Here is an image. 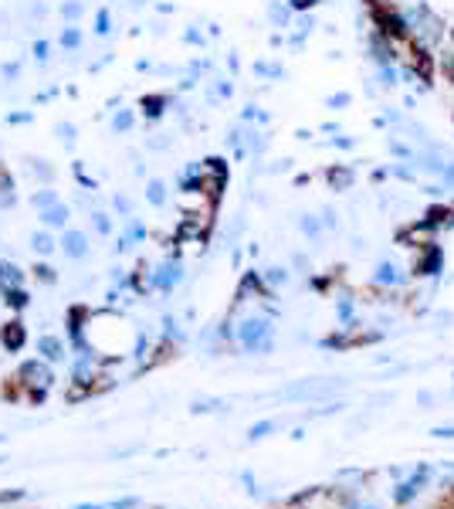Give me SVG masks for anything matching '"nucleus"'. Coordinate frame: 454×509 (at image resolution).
I'll list each match as a JSON object with an SVG mask.
<instances>
[{
  "instance_id": "obj_1",
  "label": "nucleus",
  "mask_w": 454,
  "mask_h": 509,
  "mask_svg": "<svg viewBox=\"0 0 454 509\" xmlns=\"http://www.w3.org/2000/svg\"><path fill=\"white\" fill-rule=\"evenodd\" d=\"M400 14L407 20V31H410V38H414L417 48L434 51L437 44L444 41V31H448V27H444V20L437 18L424 0H407V4L400 7Z\"/></svg>"
},
{
  "instance_id": "obj_2",
  "label": "nucleus",
  "mask_w": 454,
  "mask_h": 509,
  "mask_svg": "<svg viewBox=\"0 0 454 509\" xmlns=\"http://www.w3.org/2000/svg\"><path fill=\"white\" fill-rule=\"evenodd\" d=\"M271 336H275V326L268 316H245L234 326V340L247 353H271Z\"/></svg>"
},
{
  "instance_id": "obj_3",
  "label": "nucleus",
  "mask_w": 454,
  "mask_h": 509,
  "mask_svg": "<svg viewBox=\"0 0 454 509\" xmlns=\"http://www.w3.org/2000/svg\"><path fill=\"white\" fill-rule=\"evenodd\" d=\"M14 380H18V387L27 391V401L41 404L44 394H48V387L55 384V373L48 367V360H27V363H20V371H18Z\"/></svg>"
},
{
  "instance_id": "obj_4",
  "label": "nucleus",
  "mask_w": 454,
  "mask_h": 509,
  "mask_svg": "<svg viewBox=\"0 0 454 509\" xmlns=\"http://www.w3.org/2000/svg\"><path fill=\"white\" fill-rule=\"evenodd\" d=\"M441 269H444V252H441L437 245H424L414 262V275H420V278H437Z\"/></svg>"
},
{
  "instance_id": "obj_5",
  "label": "nucleus",
  "mask_w": 454,
  "mask_h": 509,
  "mask_svg": "<svg viewBox=\"0 0 454 509\" xmlns=\"http://www.w3.org/2000/svg\"><path fill=\"white\" fill-rule=\"evenodd\" d=\"M434 231H437L434 224L420 217V221L407 224V228L400 231V241H403V245H410V248H424V245H434Z\"/></svg>"
},
{
  "instance_id": "obj_6",
  "label": "nucleus",
  "mask_w": 454,
  "mask_h": 509,
  "mask_svg": "<svg viewBox=\"0 0 454 509\" xmlns=\"http://www.w3.org/2000/svg\"><path fill=\"white\" fill-rule=\"evenodd\" d=\"M403 282H407V275H403V269L394 265V262H380L377 272H373V285H377V289H400Z\"/></svg>"
},
{
  "instance_id": "obj_7",
  "label": "nucleus",
  "mask_w": 454,
  "mask_h": 509,
  "mask_svg": "<svg viewBox=\"0 0 454 509\" xmlns=\"http://www.w3.org/2000/svg\"><path fill=\"white\" fill-rule=\"evenodd\" d=\"M180 278H183V265H180V262H163L160 272L153 275V285H156L160 292H173V289L180 285Z\"/></svg>"
},
{
  "instance_id": "obj_8",
  "label": "nucleus",
  "mask_w": 454,
  "mask_h": 509,
  "mask_svg": "<svg viewBox=\"0 0 454 509\" xmlns=\"http://www.w3.org/2000/svg\"><path fill=\"white\" fill-rule=\"evenodd\" d=\"M424 482H427V469H417L414 475L407 479V482H400L397 489H394V503H397V506H403V503H410V499H414L417 492H420V486H424Z\"/></svg>"
},
{
  "instance_id": "obj_9",
  "label": "nucleus",
  "mask_w": 454,
  "mask_h": 509,
  "mask_svg": "<svg viewBox=\"0 0 454 509\" xmlns=\"http://www.w3.org/2000/svg\"><path fill=\"white\" fill-rule=\"evenodd\" d=\"M0 343H4V350H11V353H18V350H24V343H27V330H24V323H7L4 330H0Z\"/></svg>"
},
{
  "instance_id": "obj_10",
  "label": "nucleus",
  "mask_w": 454,
  "mask_h": 509,
  "mask_svg": "<svg viewBox=\"0 0 454 509\" xmlns=\"http://www.w3.org/2000/svg\"><path fill=\"white\" fill-rule=\"evenodd\" d=\"M68 258H82V254L89 252V235H82V231H65V238L58 241Z\"/></svg>"
},
{
  "instance_id": "obj_11",
  "label": "nucleus",
  "mask_w": 454,
  "mask_h": 509,
  "mask_svg": "<svg viewBox=\"0 0 454 509\" xmlns=\"http://www.w3.org/2000/svg\"><path fill=\"white\" fill-rule=\"evenodd\" d=\"M24 282V272L11 262H0V292H11V289H20Z\"/></svg>"
},
{
  "instance_id": "obj_12",
  "label": "nucleus",
  "mask_w": 454,
  "mask_h": 509,
  "mask_svg": "<svg viewBox=\"0 0 454 509\" xmlns=\"http://www.w3.org/2000/svg\"><path fill=\"white\" fill-rule=\"evenodd\" d=\"M38 353L48 360V363H55V360H65V343L58 340V336H41L38 340Z\"/></svg>"
},
{
  "instance_id": "obj_13",
  "label": "nucleus",
  "mask_w": 454,
  "mask_h": 509,
  "mask_svg": "<svg viewBox=\"0 0 454 509\" xmlns=\"http://www.w3.org/2000/svg\"><path fill=\"white\" fill-rule=\"evenodd\" d=\"M329 183H332V191H349L353 187V170L349 167H332L329 170Z\"/></svg>"
},
{
  "instance_id": "obj_14",
  "label": "nucleus",
  "mask_w": 454,
  "mask_h": 509,
  "mask_svg": "<svg viewBox=\"0 0 454 509\" xmlns=\"http://www.w3.org/2000/svg\"><path fill=\"white\" fill-rule=\"evenodd\" d=\"M41 217H44V224H51V228H65V221H68V207H65V204H55V207L41 211Z\"/></svg>"
},
{
  "instance_id": "obj_15",
  "label": "nucleus",
  "mask_w": 454,
  "mask_h": 509,
  "mask_svg": "<svg viewBox=\"0 0 454 509\" xmlns=\"http://www.w3.org/2000/svg\"><path fill=\"white\" fill-rule=\"evenodd\" d=\"M437 68H441V75L454 85V48H444V51L437 55Z\"/></svg>"
},
{
  "instance_id": "obj_16",
  "label": "nucleus",
  "mask_w": 454,
  "mask_h": 509,
  "mask_svg": "<svg viewBox=\"0 0 454 509\" xmlns=\"http://www.w3.org/2000/svg\"><path fill=\"white\" fill-rule=\"evenodd\" d=\"M336 313H339L342 326H353V313H356V309H353V299H349V295H342L339 302H336Z\"/></svg>"
},
{
  "instance_id": "obj_17",
  "label": "nucleus",
  "mask_w": 454,
  "mask_h": 509,
  "mask_svg": "<svg viewBox=\"0 0 454 509\" xmlns=\"http://www.w3.org/2000/svg\"><path fill=\"white\" fill-rule=\"evenodd\" d=\"M31 245H34V252H38V254H51V252H55V238L48 235V231L34 235V238H31Z\"/></svg>"
},
{
  "instance_id": "obj_18",
  "label": "nucleus",
  "mask_w": 454,
  "mask_h": 509,
  "mask_svg": "<svg viewBox=\"0 0 454 509\" xmlns=\"http://www.w3.org/2000/svg\"><path fill=\"white\" fill-rule=\"evenodd\" d=\"M299 224H302V235H305V238H319V235H322V221H319L316 214H305Z\"/></svg>"
},
{
  "instance_id": "obj_19",
  "label": "nucleus",
  "mask_w": 454,
  "mask_h": 509,
  "mask_svg": "<svg viewBox=\"0 0 454 509\" xmlns=\"http://www.w3.org/2000/svg\"><path fill=\"white\" fill-rule=\"evenodd\" d=\"M14 200V191H11V174L0 167V207H7Z\"/></svg>"
},
{
  "instance_id": "obj_20",
  "label": "nucleus",
  "mask_w": 454,
  "mask_h": 509,
  "mask_svg": "<svg viewBox=\"0 0 454 509\" xmlns=\"http://www.w3.org/2000/svg\"><path fill=\"white\" fill-rule=\"evenodd\" d=\"M261 278H265L268 289H278V285H285V282H288V272H285V269H268Z\"/></svg>"
},
{
  "instance_id": "obj_21",
  "label": "nucleus",
  "mask_w": 454,
  "mask_h": 509,
  "mask_svg": "<svg viewBox=\"0 0 454 509\" xmlns=\"http://www.w3.org/2000/svg\"><path fill=\"white\" fill-rule=\"evenodd\" d=\"M112 126H115V133H129V129H133V112H129V109H119Z\"/></svg>"
},
{
  "instance_id": "obj_22",
  "label": "nucleus",
  "mask_w": 454,
  "mask_h": 509,
  "mask_svg": "<svg viewBox=\"0 0 454 509\" xmlns=\"http://www.w3.org/2000/svg\"><path fill=\"white\" fill-rule=\"evenodd\" d=\"M163 105H167V98H163V96H150V98H143V109H146V116H150V119L160 116V112H163Z\"/></svg>"
},
{
  "instance_id": "obj_23",
  "label": "nucleus",
  "mask_w": 454,
  "mask_h": 509,
  "mask_svg": "<svg viewBox=\"0 0 454 509\" xmlns=\"http://www.w3.org/2000/svg\"><path fill=\"white\" fill-rule=\"evenodd\" d=\"M146 197H150V204H163V200H167V187H163V180H150Z\"/></svg>"
},
{
  "instance_id": "obj_24",
  "label": "nucleus",
  "mask_w": 454,
  "mask_h": 509,
  "mask_svg": "<svg viewBox=\"0 0 454 509\" xmlns=\"http://www.w3.org/2000/svg\"><path fill=\"white\" fill-rule=\"evenodd\" d=\"M7 295V306H14V309H27V302H31V295L24 292V289H11Z\"/></svg>"
},
{
  "instance_id": "obj_25",
  "label": "nucleus",
  "mask_w": 454,
  "mask_h": 509,
  "mask_svg": "<svg viewBox=\"0 0 454 509\" xmlns=\"http://www.w3.org/2000/svg\"><path fill=\"white\" fill-rule=\"evenodd\" d=\"M387 146H390V153H394V157H400V160H414V153H410V146H407V143H400L397 136H390V139H387Z\"/></svg>"
},
{
  "instance_id": "obj_26",
  "label": "nucleus",
  "mask_w": 454,
  "mask_h": 509,
  "mask_svg": "<svg viewBox=\"0 0 454 509\" xmlns=\"http://www.w3.org/2000/svg\"><path fill=\"white\" fill-rule=\"evenodd\" d=\"M55 204H58L55 191H38V194H34V207H41V211H48V207H55Z\"/></svg>"
},
{
  "instance_id": "obj_27",
  "label": "nucleus",
  "mask_w": 454,
  "mask_h": 509,
  "mask_svg": "<svg viewBox=\"0 0 454 509\" xmlns=\"http://www.w3.org/2000/svg\"><path fill=\"white\" fill-rule=\"evenodd\" d=\"M61 44H65V48H78V44H82V31H78V27H65V31H61Z\"/></svg>"
},
{
  "instance_id": "obj_28",
  "label": "nucleus",
  "mask_w": 454,
  "mask_h": 509,
  "mask_svg": "<svg viewBox=\"0 0 454 509\" xmlns=\"http://www.w3.org/2000/svg\"><path fill=\"white\" fill-rule=\"evenodd\" d=\"M390 176H397V180H407V183H410V180H417V174L410 170V167H407V163H394V167H390Z\"/></svg>"
},
{
  "instance_id": "obj_29",
  "label": "nucleus",
  "mask_w": 454,
  "mask_h": 509,
  "mask_svg": "<svg viewBox=\"0 0 454 509\" xmlns=\"http://www.w3.org/2000/svg\"><path fill=\"white\" fill-rule=\"evenodd\" d=\"M271 431H275V421H261V425H254V428H251V442L265 438V434H271Z\"/></svg>"
},
{
  "instance_id": "obj_30",
  "label": "nucleus",
  "mask_w": 454,
  "mask_h": 509,
  "mask_svg": "<svg viewBox=\"0 0 454 509\" xmlns=\"http://www.w3.org/2000/svg\"><path fill=\"white\" fill-rule=\"evenodd\" d=\"M109 24H112L109 11H98V18H95V31H98V34H109Z\"/></svg>"
},
{
  "instance_id": "obj_31",
  "label": "nucleus",
  "mask_w": 454,
  "mask_h": 509,
  "mask_svg": "<svg viewBox=\"0 0 454 509\" xmlns=\"http://www.w3.org/2000/svg\"><path fill=\"white\" fill-rule=\"evenodd\" d=\"M109 509H139V499H136V496H129V499H115V503H109Z\"/></svg>"
},
{
  "instance_id": "obj_32",
  "label": "nucleus",
  "mask_w": 454,
  "mask_h": 509,
  "mask_svg": "<svg viewBox=\"0 0 454 509\" xmlns=\"http://www.w3.org/2000/svg\"><path fill=\"white\" fill-rule=\"evenodd\" d=\"M95 217V231H102V235H109L112 231V224H109V217L105 214H92Z\"/></svg>"
},
{
  "instance_id": "obj_33",
  "label": "nucleus",
  "mask_w": 454,
  "mask_h": 509,
  "mask_svg": "<svg viewBox=\"0 0 454 509\" xmlns=\"http://www.w3.org/2000/svg\"><path fill=\"white\" fill-rule=\"evenodd\" d=\"M34 272H38L41 282H55V269H51V265H38Z\"/></svg>"
},
{
  "instance_id": "obj_34",
  "label": "nucleus",
  "mask_w": 454,
  "mask_h": 509,
  "mask_svg": "<svg viewBox=\"0 0 454 509\" xmlns=\"http://www.w3.org/2000/svg\"><path fill=\"white\" fill-rule=\"evenodd\" d=\"M24 499V489H11V492H0V503H18Z\"/></svg>"
},
{
  "instance_id": "obj_35",
  "label": "nucleus",
  "mask_w": 454,
  "mask_h": 509,
  "mask_svg": "<svg viewBox=\"0 0 454 509\" xmlns=\"http://www.w3.org/2000/svg\"><path fill=\"white\" fill-rule=\"evenodd\" d=\"M61 14H65V18H78V14H82V4H75V0H72V4H65V7H61Z\"/></svg>"
},
{
  "instance_id": "obj_36",
  "label": "nucleus",
  "mask_w": 454,
  "mask_h": 509,
  "mask_svg": "<svg viewBox=\"0 0 454 509\" xmlns=\"http://www.w3.org/2000/svg\"><path fill=\"white\" fill-rule=\"evenodd\" d=\"M370 7H403L407 0H366Z\"/></svg>"
},
{
  "instance_id": "obj_37",
  "label": "nucleus",
  "mask_w": 454,
  "mask_h": 509,
  "mask_svg": "<svg viewBox=\"0 0 454 509\" xmlns=\"http://www.w3.org/2000/svg\"><path fill=\"white\" fill-rule=\"evenodd\" d=\"M329 105H332V109H339V105H349V96H346V92H339V96H329Z\"/></svg>"
},
{
  "instance_id": "obj_38",
  "label": "nucleus",
  "mask_w": 454,
  "mask_h": 509,
  "mask_svg": "<svg viewBox=\"0 0 454 509\" xmlns=\"http://www.w3.org/2000/svg\"><path fill=\"white\" fill-rule=\"evenodd\" d=\"M34 55H38V61L48 58V41H38V44H34Z\"/></svg>"
},
{
  "instance_id": "obj_39",
  "label": "nucleus",
  "mask_w": 454,
  "mask_h": 509,
  "mask_svg": "<svg viewBox=\"0 0 454 509\" xmlns=\"http://www.w3.org/2000/svg\"><path fill=\"white\" fill-rule=\"evenodd\" d=\"M258 72H261V75H282L278 65H258Z\"/></svg>"
},
{
  "instance_id": "obj_40",
  "label": "nucleus",
  "mask_w": 454,
  "mask_h": 509,
  "mask_svg": "<svg viewBox=\"0 0 454 509\" xmlns=\"http://www.w3.org/2000/svg\"><path fill=\"white\" fill-rule=\"evenodd\" d=\"M312 4H319V0H292V7H295V11H309Z\"/></svg>"
},
{
  "instance_id": "obj_41",
  "label": "nucleus",
  "mask_w": 454,
  "mask_h": 509,
  "mask_svg": "<svg viewBox=\"0 0 454 509\" xmlns=\"http://www.w3.org/2000/svg\"><path fill=\"white\" fill-rule=\"evenodd\" d=\"M437 438H454V428H434Z\"/></svg>"
},
{
  "instance_id": "obj_42",
  "label": "nucleus",
  "mask_w": 454,
  "mask_h": 509,
  "mask_svg": "<svg viewBox=\"0 0 454 509\" xmlns=\"http://www.w3.org/2000/svg\"><path fill=\"white\" fill-rule=\"evenodd\" d=\"M75 509H109V506H95V503H78Z\"/></svg>"
},
{
  "instance_id": "obj_43",
  "label": "nucleus",
  "mask_w": 454,
  "mask_h": 509,
  "mask_svg": "<svg viewBox=\"0 0 454 509\" xmlns=\"http://www.w3.org/2000/svg\"><path fill=\"white\" fill-rule=\"evenodd\" d=\"M360 509H380V506H373V503H370V506H360Z\"/></svg>"
}]
</instances>
